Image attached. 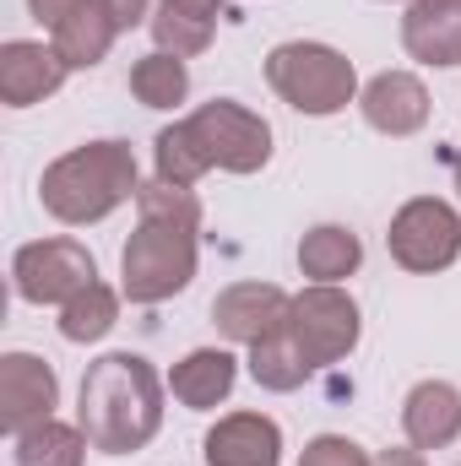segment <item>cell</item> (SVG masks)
Here are the masks:
<instances>
[{
    "label": "cell",
    "instance_id": "6da1fadb",
    "mask_svg": "<svg viewBox=\"0 0 461 466\" xmlns=\"http://www.w3.org/2000/svg\"><path fill=\"white\" fill-rule=\"evenodd\" d=\"M77 423L104 456H136L163 429V380L141 352H104L77 390Z\"/></svg>",
    "mask_w": 461,
    "mask_h": 466
},
{
    "label": "cell",
    "instance_id": "7a4b0ae2",
    "mask_svg": "<svg viewBox=\"0 0 461 466\" xmlns=\"http://www.w3.org/2000/svg\"><path fill=\"white\" fill-rule=\"evenodd\" d=\"M136 190H141V174H136L130 141H82L66 157H55L38 179L44 212L71 228L104 223L125 201H136Z\"/></svg>",
    "mask_w": 461,
    "mask_h": 466
},
{
    "label": "cell",
    "instance_id": "3957f363",
    "mask_svg": "<svg viewBox=\"0 0 461 466\" xmlns=\"http://www.w3.org/2000/svg\"><path fill=\"white\" fill-rule=\"evenodd\" d=\"M201 266V228L141 218L119 249V293L130 304H163L196 282Z\"/></svg>",
    "mask_w": 461,
    "mask_h": 466
},
{
    "label": "cell",
    "instance_id": "277c9868",
    "mask_svg": "<svg viewBox=\"0 0 461 466\" xmlns=\"http://www.w3.org/2000/svg\"><path fill=\"white\" fill-rule=\"evenodd\" d=\"M266 82L271 93L299 109L310 119L343 115L347 104H358V71L343 49L332 44H315V38H293V44H277L266 55Z\"/></svg>",
    "mask_w": 461,
    "mask_h": 466
},
{
    "label": "cell",
    "instance_id": "5b68a950",
    "mask_svg": "<svg viewBox=\"0 0 461 466\" xmlns=\"http://www.w3.org/2000/svg\"><path fill=\"white\" fill-rule=\"evenodd\" d=\"M179 125H185V136H190V147L201 152L207 168L261 174L271 163V125L255 115V109L233 104V98H212L196 115H185Z\"/></svg>",
    "mask_w": 461,
    "mask_h": 466
},
{
    "label": "cell",
    "instance_id": "8992f818",
    "mask_svg": "<svg viewBox=\"0 0 461 466\" xmlns=\"http://www.w3.org/2000/svg\"><path fill=\"white\" fill-rule=\"evenodd\" d=\"M288 331H293L299 352L310 358V369H332V363H343L347 352L358 348L364 320H358L353 293H343L337 282H310L304 293H293Z\"/></svg>",
    "mask_w": 461,
    "mask_h": 466
},
{
    "label": "cell",
    "instance_id": "52a82bcc",
    "mask_svg": "<svg viewBox=\"0 0 461 466\" xmlns=\"http://www.w3.org/2000/svg\"><path fill=\"white\" fill-rule=\"evenodd\" d=\"M11 282H16V299H27L38 309L44 304H71L82 288L98 282V260L77 238H38V244H22L16 249Z\"/></svg>",
    "mask_w": 461,
    "mask_h": 466
},
{
    "label": "cell",
    "instance_id": "ba28073f",
    "mask_svg": "<svg viewBox=\"0 0 461 466\" xmlns=\"http://www.w3.org/2000/svg\"><path fill=\"white\" fill-rule=\"evenodd\" d=\"M391 260L407 271H446L461 260V212L440 196H413L391 218Z\"/></svg>",
    "mask_w": 461,
    "mask_h": 466
},
{
    "label": "cell",
    "instance_id": "9c48e42d",
    "mask_svg": "<svg viewBox=\"0 0 461 466\" xmlns=\"http://www.w3.org/2000/svg\"><path fill=\"white\" fill-rule=\"evenodd\" d=\"M60 407V374L38 352H5L0 358V429L16 440L33 423H49Z\"/></svg>",
    "mask_w": 461,
    "mask_h": 466
},
{
    "label": "cell",
    "instance_id": "30bf717a",
    "mask_svg": "<svg viewBox=\"0 0 461 466\" xmlns=\"http://www.w3.org/2000/svg\"><path fill=\"white\" fill-rule=\"evenodd\" d=\"M288 309H293V293H282L277 282H233L212 299V320L218 331L239 342V348H255L266 342L271 331L288 326Z\"/></svg>",
    "mask_w": 461,
    "mask_h": 466
},
{
    "label": "cell",
    "instance_id": "8fae6325",
    "mask_svg": "<svg viewBox=\"0 0 461 466\" xmlns=\"http://www.w3.org/2000/svg\"><path fill=\"white\" fill-rule=\"evenodd\" d=\"M66 76H71V71H66V60L55 55V44H38V38H11V44H0V104L33 109V104L55 98Z\"/></svg>",
    "mask_w": 461,
    "mask_h": 466
},
{
    "label": "cell",
    "instance_id": "7c38bea8",
    "mask_svg": "<svg viewBox=\"0 0 461 466\" xmlns=\"http://www.w3.org/2000/svg\"><path fill=\"white\" fill-rule=\"evenodd\" d=\"M358 109L380 136H418L429 125V87L413 71H380L358 87Z\"/></svg>",
    "mask_w": 461,
    "mask_h": 466
},
{
    "label": "cell",
    "instance_id": "4fadbf2b",
    "mask_svg": "<svg viewBox=\"0 0 461 466\" xmlns=\"http://www.w3.org/2000/svg\"><path fill=\"white\" fill-rule=\"evenodd\" d=\"M207 466H282V429L266 412H229L201 440Z\"/></svg>",
    "mask_w": 461,
    "mask_h": 466
},
{
    "label": "cell",
    "instance_id": "5bb4252c",
    "mask_svg": "<svg viewBox=\"0 0 461 466\" xmlns=\"http://www.w3.org/2000/svg\"><path fill=\"white\" fill-rule=\"evenodd\" d=\"M402 434L413 451H446L461 440V390L451 380H418L402 401Z\"/></svg>",
    "mask_w": 461,
    "mask_h": 466
},
{
    "label": "cell",
    "instance_id": "9a60e30c",
    "mask_svg": "<svg viewBox=\"0 0 461 466\" xmlns=\"http://www.w3.org/2000/svg\"><path fill=\"white\" fill-rule=\"evenodd\" d=\"M233 385H239V358H233L229 348L185 352V358L174 363V374H169L174 401L190 407V412H212L218 401H229L233 396Z\"/></svg>",
    "mask_w": 461,
    "mask_h": 466
},
{
    "label": "cell",
    "instance_id": "2e32d148",
    "mask_svg": "<svg viewBox=\"0 0 461 466\" xmlns=\"http://www.w3.org/2000/svg\"><path fill=\"white\" fill-rule=\"evenodd\" d=\"M402 49L418 66H435V71L461 66V11L435 5V0H413L407 16H402Z\"/></svg>",
    "mask_w": 461,
    "mask_h": 466
},
{
    "label": "cell",
    "instance_id": "e0dca14e",
    "mask_svg": "<svg viewBox=\"0 0 461 466\" xmlns=\"http://www.w3.org/2000/svg\"><path fill=\"white\" fill-rule=\"evenodd\" d=\"M119 27L115 16L98 5V0H87V5H77L55 33H49V44H55V55L66 60V71H93L109 49H115Z\"/></svg>",
    "mask_w": 461,
    "mask_h": 466
},
{
    "label": "cell",
    "instance_id": "ac0fdd59",
    "mask_svg": "<svg viewBox=\"0 0 461 466\" xmlns=\"http://www.w3.org/2000/svg\"><path fill=\"white\" fill-rule=\"evenodd\" d=\"M358 266H364V244L343 223H321V228H310L299 238V271L310 282H343Z\"/></svg>",
    "mask_w": 461,
    "mask_h": 466
},
{
    "label": "cell",
    "instance_id": "d6986e66",
    "mask_svg": "<svg viewBox=\"0 0 461 466\" xmlns=\"http://www.w3.org/2000/svg\"><path fill=\"white\" fill-rule=\"evenodd\" d=\"M87 451H93V440L82 434V423H60V418H49V423H33L27 434H16L11 461L16 466H82L87 461Z\"/></svg>",
    "mask_w": 461,
    "mask_h": 466
},
{
    "label": "cell",
    "instance_id": "ffe728a7",
    "mask_svg": "<svg viewBox=\"0 0 461 466\" xmlns=\"http://www.w3.org/2000/svg\"><path fill=\"white\" fill-rule=\"evenodd\" d=\"M310 374H315V369H310V358L299 352V342H293L288 326L250 348V380H255L261 390H277V396H282V390H299Z\"/></svg>",
    "mask_w": 461,
    "mask_h": 466
},
{
    "label": "cell",
    "instance_id": "44dd1931",
    "mask_svg": "<svg viewBox=\"0 0 461 466\" xmlns=\"http://www.w3.org/2000/svg\"><path fill=\"white\" fill-rule=\"evenodd\" d=\"M130 93H136V104H147V109H174V104L190 98V71H185L179 55L152 49V55H141V60L130 66Z\"/></svg>",
    "mask_w": 461,
    "mask_h": 466
},
{
    "label": "cell",
    "instance_id": "7402d4cb",
    "mask_svg": "<svg viewBox=\"0 0 461 466\" xmlns=\"http://www.w3.org/2000/svg\"><path fill=\"white\" fill-rule=\"evenodd\" d=\"M115 326H119V293L104 288V282H93V288H82L71 304H60V337L77 342V348L104 342Z\"/></svg>",
    "mask_w": 461,
    "mask_h": 466
},
{
    "label": "cell",
    "instance_id": "603a6c76",
    "mask_svg": "<svg viewBox=\"0 0 461 466\" xmlns=\"http://www.w3.org/2000/svg\"><path fill=\"white\" fill-rule=\"evenodd\" d=\"M147 27H152V38H158V49H163V55L190 60V55H207V49H212V22H196V16H185V11L158 5Z\"/></svg>",
    "mask_w": 461,
    "mask_h": 466
},
{
    "label": "cell",
    "instance_id": "cb8c5ba5",
    "mask_svg": "<svg viewBox=\"0 0 461 466\" xmlns=\"http://www.w3.org/2000/svg\"><path fill=\"white\" fill-rule=\"evenodd\" d=\"M136 212L141 218H163V223H190L201 228V201L190 185H169V179H152L136 190Z\"/></svg>",
    "mask_w": 461,
    "mask_h": 466
},
{
    "label": "cell",
    "instance_id": "d4e9b609",
    "mask_svg": "<svg viewBox=\"0 0 461 466\" xmlns=\"http://www.w3.org/2000/svg\"><path fill=\"white\" fill-rule=\"evenodd\" d=\"M299 466H374V456H369L358 440H347V434H315V440L304 445Z\"/></svg>",
    "mask_w": 461,
    "mask_h": 466
},
{
    "label": "cell",
    "instance_id": "484cf974",
    "mask_svg": "<svg viewBox=\"0 0 461 466\" xmlns=\"http://www.w3.org/2000/svg\"><path fill=\"white\" fill-rule=\"evenodd\" d=\"M109 16H115L119 33H130V27H141V22H152V0H98Z\"/></svg>",
    "mask_w": 461,
    "mask_h": 466
},
{
    "label": "cell",
    "instance_id": "4316f807",
    "mask_svg": "<svg viewBox=\"0 0 461 466\" xmlns=\"http://www.w3.org/2000/svg\"><path fill=\"white\" fill-rule=\"evenodd\" d=\"M77 5H87V0H27V11H33V16H38L49 33H55V27H60V22H66Z\"/></svg>",
    "mask_w": 461,
    "mask_h": 466
},
{
    "label": "cell",
    "instance_id": "83f0119b",
    "mask_svg": "<svg viewBox=\"0 0 461 466\" xmlns=\"http://www.w3.org/2000/svg\"><path fill=\"white\" fill-rule=\"evenodd\" d=\"M158 5H169V11H185V16H196V22H218L229 0H158Z\"/></svg>",
    "mask_w": 461,
    "mask_h": 466
},
{
    "label": "cell",
    "instance_id": "f1b7e54d",
    "mask_svg": "<svg viewBox=\"0 0 461 466\" xmlns=\"http://www.w3.org/2000/svg\"><path fill=\"white\" fill-rule=\"evenodd\" d=\"M374 466H429V461H424V451H380Z\"/></svg>",
    "mask_w": 461,
    "mask_h": 466
},
{
    "label": "cell",
    "instance_id": "f546056e",
    "mask_svg": "<svg viewBox=\"0 0 461 466\" xmlns=\"http://www.w3.org/2000/svg\"><path fill=\"white\" fill-rule=\"evenodd\" d=\"M451 174H456V190H461V152H456V163H451Z\"/></svg>",
    "mask_w": 461,
    "mask_h": 466
},
{
    "label": "cell",
    "instance_id": "4dcf8cb0",
    "mask_svg": "<svg viewBox=\"0 0 461 466\" xmlns=\"http://www.w3.org/2000/svg\"><path fill=\"white\" fill-rule=\"evenodd\" d=\"M435 5H456V11H461V0H435Z\"/></svg>",
    "mask_w": 461,
    "mask_h": 466
}]
</instances>
